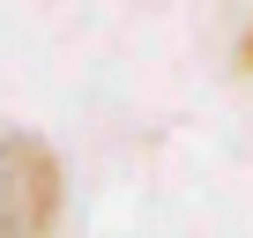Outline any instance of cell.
<instances>
[{
  "mask_svg": "<svg viewBox=\"0 0 253 238\" xmlns=\"http://www.w3.org/2000/svg\"><path fill=\"white\" fill-rule=\"evenodd\" d=\"M60 223V157L45 134L0 119V238H52Z\"/></svg>",
  "mask_w": 253,
  "mask_h": 238,
  "instance_id": "obj_1",
  "label": "cell"
},
{
  "mask_svg": "<svg viewBox=\"0 0 253 238\" xmlns=\"http://www.w3.org/2000/svg\"><path fill=\"white\" fill-rule=\"evenodd\" d=\"M246 67H253V38H246Z\"/></svg>",
  "mask_w": 253,
  "mask_h": 238,
  "instance_id": "obj_2",
  "label": "cell"
}]
</instances>
